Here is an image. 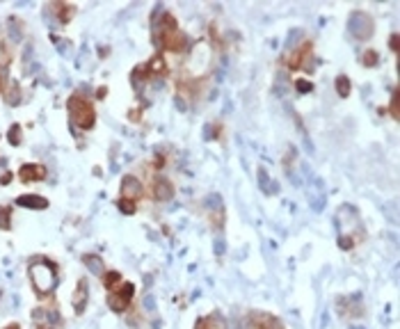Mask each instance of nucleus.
Segmentation results:
<instances>
[{"label": "nucleus", "mask_w": 400, "mask_h": 329, "mask_svg": "<svg viewBox=\"0 0 400 329\" xmlns=\"http://www.w3.org/2000/svg\"><path fill=\"white\" fill-rule=\"evenodd\" d=\"M336 229H339V247L352 249L364 238V224L352 206H341L336 213Z\"/></svg>", "instance_id": "1"}, {"label": "nucleus", "mask_w": 400, "mask_h": 329, "mask_svg": "<svg viewBox=\"0 0 400 329\" xmlns=\"http://www.w3.org/2000/svg\"><path fill=\"white\" fill-rule=\"evenodd\" d=\"M30 279H32V286L37 291V295L48 297L53 293V288L57 286V268L50 261L41 259L30 265Z\"/></svg>", "instance_id": "2"}, {"label": "nucleus", "mask_w": 400, "mask_h": 329, "mask_svg": "<svg viewBox=\"0 0 400 329\" xmlns=\"http://www.w3.org/2000/svg\"><path fill=\"white\" fill-rule=\"evenodd\" d=\"M69 112H71V119H73V124L78 126V128L82 130H89L94 126V119H96V114H94V108L92 103L87 101V98L82 96H71L69 98Z\"/></svg>", "instance_id": "3"}, {"label": "nucleus", "mask_w": 400, "mask_h": 329, "mask_svg": "<svg viewBox=\"0 0 400 329\" xmlns=\"http://www.w3.org/2000/svg\"><path fill=\"white\" fill-rule=\"evenodd\" d=\"M208 66H211V48H208V43L204 41L195 43V48H192V53L188 57V69L195 76H201V73L208 71Z\"/></svg>", "instance_id": "4"}, {"label": "nucleus", "mask_w": 400, "mask_h": 329, "mask_svg": "<svg viewBox=\"0 0 400 329\" xmlns=\"http://www.w3.org/2000/svg\"><path fill=\"white\" fill-rule=\"evenodd\" d=\"M373 18L368 16V14H364V11H355L350 16V21H348V30H350V34L355 39H368L371 34H373Z\"/></svg>", "instance_id": "5"}, {"label": "nucleus", "mask_w": 400, "mask_h": 329, "mask_svg": "<svg viewBox=\"0 0 400 329\" xmlns=\"http://www.w3.org/2000/svg\"><path fill=\"white\" fill-rule=\"evenodd\" d=\"M142 194H144V185L135 176H124V181H121V199L137 201Z\"/></svg>", "instance_id": "6"}, {"label": "nucleus", "mask_w": 400, "mask_h": 329, "mask_svg": "<svg viewBox=\"0 0 400 329\" xmlns=\"http://www.w3.org/2000/svg\"><path fill=\"white\" fill-rule=\"evenodd\" d=\"M249 325H252L254 329H284V325H281L275 316L263 313V311L252 313V316H249Z\"/></svg>", "instance_id": "7"}, {"label": "nucleus", "mask_w": 400, "mask_h": 329, "mask_svg": "<svg viewBox=\"0 0 400 329\" xmlns=\"http://www.w3.org/2000/svg\"><path fill=\"white\" fill-rule=\"evenodd\" d=\"M172 197H174L172 181L158 176L156 181H153V199H156V201H172Z\"/></svg>", "instance_id": "8"}, {"label": "nucleus", "mask_w": 400, "mask_h": 329, "mask_svg": "<svg viewBox=\"0 0 400 329\" xmlns=\"http://www.w3.org/2000/svg\"><path fill=\"white\" fill-rule=\"evenodd\" d=\"M18 178L23 183H32V181H41L46 178V167L43 165H23L18 169Z\"/></svg>", "instance_id": "9"}, {"label": "nucleus", "mask_w": 400, "mask_h": 329, "mask_svg": "<svg viewBox=\"0 0 400 329\" xmlns=\"http://www.w3.org/2000/svg\"><path fill=\"white\" fill-rule=\"evenodd\" d=\"M87 300H89V293H87V279H80L78 281L76 291H73V309H76V313H82L87 307Z\"/></svg>", "instance_id": "10"}, {"label": "nucleus", "mask_w": 400, "mask_h": 329, "mask_svg": "<svg viewBox=\"0 0 400 329\" xmlns=\"http://www.w3.org/2000/svg\"><path fill=\"white\" fill-rule=\"evenodd\" d=\"M195 329H227V323L220 313H211L206 318H199L195 323Z\"/></svg>", "instance_id": "11"}, {"label": "nucleus", "mask_w": 400, "mask_h": 329, "mask_svg": "<svg viewBox=\"0 0 400 329\" xmlns=\"http://www.w3.org/2000/svg\"><path fill=\"white\" fill-rule=\"evenodd\" d=\"M16 204L23 206V208H37V211L48 208V201L43 199V197H39V194H23V197L16 199Z\"/></svg>", "instance_id": "12"}, {"label": "nucleus", "mask_w": 400, "mask_h": 329, "mask_svg": "<svg viewBox=\"0 0 400 329\" xmlns=\"http://www.w3.org/2000/svg\"><path fill=\"white\" fill-rule=\"evenodd\" d=\"M82 263H85L94 275H98V277L105 275V265H103L101 256H96V254H85V256H82Z\"/></svg>", "instance_id": "13"}, {"label": "nucleus", "mask_w": 400, "mask_h": 329, "mask_svg": "<svg viewBox=\"0 0 400 329\" xmlns=\"http://www.w3.org/2000/svg\"><path fill=\"white\" fill-rule=\"evenodd\" d=\"M146 71L153 73V76H167V64H165V57L162 55H156V57L146 64Z\"/></svg>", "instance_id": "14"}, {"label": "nucleus", "mask_w": 400, "mask_h": 329, "mask_svg": "<svg viewBox=\"0 0 400 329\" xmlns=\"http://www.w3.org/2000/svg\"><path fill=\"white\" fill-rule=\"evenodd\" d=\"M2 98H5L7 105H18V101H21V87H18V82H11L2 92Z\"/></svg>", "instance_id": "15"}, {"label": "nucleus", "mask_w": 400, "mask_h": 329, "mask_svg": "<svg viewBox=\"0 0 400 329\" xmlns=\"http://www.w3.org/2000/svg\"><path fill=\"white\" fill-rule=\"evenodd\" d=\"M128 304L130 302H126L119 293H110V295H108V307L112 309L114 313H124L126 309H128Z\"/></svg>", "instance_id": "16"}, {"label": "nucleus", "mask_w": 400, "mask_h": 329, "mask_svg": "<svg viewBox=\"0 0 400 329\" xmlns=\"http://www.w3.org/2000/svg\"><path fill=\"white\" fill-rule=\"evenodd\" d=\"M103 281H105V288L114 291V288L121 284V275H119V272H114V270L112 272H105V275H103Z\"/></svg>", "instance_id": "17"}, {"label": "nucleus", "mask_w": 400, "mask_h": 329, "mask_svg": "<svg viewBox=\"0 0 400 329\" xmlns=\"http://www.w3.org/2000/svg\"><path fill=\"white\" fill-rule=\"evenodd\" d=\"M259 181H261V190H263V192L265 194H272V192H277V190H272L270 188V183H272V181H270V178H268V172H265V169L263 167H259Z\"/></svg>", "instance_id": "18"}, {"label": "nucleus", "mask_w": 400, "mask_h": 329, "mask_svg": "<svg viewBox=\"0 0 400 329\" xmlns=\"http://www.w3.org/2000/svg\"><path fill=\"white\" fill-rule=\"evenodd\" d=\"M336 92H339V96H343V98L350 94V80H348V76L336 78Z\"/></svg>", "instance_id": "19"}, {"label": "nucleus", "mask_w": 400, "mask_h": 329, "mask_svg": "<svg viewBox=\"0 0 400 329\" xmlns=\"http://www.w3.org/2000/svg\"><path fill=\"white\" fill-rule=\"evenodd\" d=\"M9 217H11L9 208H7V206H0V229H2V231H9V229H11Z\"/></svg>", "instance_id": "20"}, {"label": "nucleus", "mask_w": 400, "mask_h": 329, "mask_svg": "<svg viewBox=\"0 0 400 329\" xmlns=\"http://www.w3.org/2000/svg\"><path fill=\"white\" fill-rule=\"evenodd\" d=\"M7 140H9V144L18 146V142H21V126H18V124L11 126L9 133H7Z\"/></svg>", "instance_id": "21"}, {"label": "nucleus", "mask_w": 400, "mask_h": 329, "mask_svg": "<svg viewBox=\"0 0 400 329\" xmlns=\"http://www.w3.org/2000/svg\"><path fill=\"white\" fill-rule=\"evenodd\" d=\"M362 62L366 66H375L380 62V57H378V53H375V50H366V53H364V57H362Z\"/></svg>", "instance_id": "22"}, {"label": "nucleus", "mask_w": 400, "mask_h": 329, "mask_svg": "<svg viewBox=\"0 0 400 329\" xmlns=\"http://www.w3.org/2000/svg\"><path fill=\"white\" fill-rule=\"evenodd\" d=\"M295 89H298V92H302V94H309V92H314V85H311L309 80L298 78V80H295Z\"/></svg>", "instance_id": "23"}, {"label": "nucleus", "mask_w": 400, "mask_h": 329, "mask_svg": "<svg viewBox=\"0 0 400 329\" xmlns=\"http://www.w3.org/2000/svg\"><path fill=\"white\" fill-rule=\"evenodd\" d=\"M119 211L124 213V215H133V213H135V201L121 199V201H119Z\"/></svg>", "instance_id": "24"}, {"label": "nucleus", "mask_w": 400, "mask_h": 329, "mask_svg": "<svg viewBox=\"0 0 400 329\" xmlns=\"http://www.w3.org/2000/svg\"><path fill=\"white\" fill-rule=\"evenodd\" d=\"M5 85H7V69L0 66V94L5 92Z\"/></svg>", "instance_id": "25"}, {"label": "nucleus", "mask_w": 400, "mask_h": 329, "mask_svg": "<svg viewBox=\"0 0 400 329\" xmlns=\"http://www.w3.org/2000/svg\"><path fill=\"white\" fill-rule=\"evenodd\" d=\"M391 114L394 119H398V94H394V101H391Z\"/></svg>", "instance_id": "26"}, {"label": "nucleus", "mask_w": 400, "mask_h": 329, "mask_svg": "<svg viewBox=\"0 0 400 329\" xmlns=\"http://www.w3.org/2000/svg\"><path fill=\"white\" fill-rule=\"evenodd\" d=\"M0 181H2V185H7L11 181V174L9 172H2V174H0Z\"/></svg>", "instance_id": "27"}, {"label": "nucleus", "mask_w": 400, "mask_h": 329, "mask_svg": "<svg viewBox=\"0 0 400 329\" xmlns=\"http://www.w3.org/2000/svg\"><path fill=\"white\" fill-rule=\"evenodd\" d=\"M389 46L394 50H398V34H391V41H389Z\"/></svg>", "instance_id": "28"}, {"label": "nucleus", "mask_w": 400, "mask_h": 329, "mask_svg": "<svg viewBox=\"0 0 400 329\" xmlns=\"http://www.w3.org/2000/svg\"><path fill=\"white\" fill-rule=\"evenodd\" d=\"M5 329H21V327H18V325H16V323H11V325H9V327H5Z\"/></svg>", "instance_id": "29"}]
</instances>
